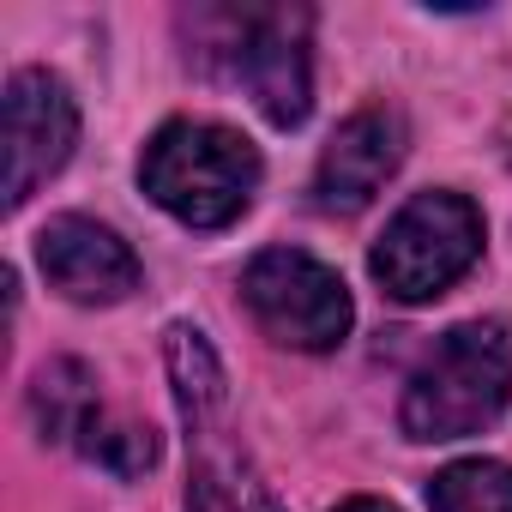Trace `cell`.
<instances>
[{
	"label": "cell",
	"mask_w": 512,
	"mask_h": 512,
	"mask_svg": "<svg viewBox=\"0 0 512 512\" xmlns=\"http://www.w3.org/2000/svg\"><path fill=\"white\" fill-rule=\"evenodd\" d=\"M31 410H37V428L43 440H61V446H85L91 428L103 422V398H97V374L73 356L37 368V386H31Z\"/></svg>",
	"instance_id": "10"
},
{
	"label": "cell",
	"mask_w": 512,
	"mask_h": 512,
	"mask_svg": "<svg viewBox=\"0 0 512 512\" xmlns=\"http://www.w3.org/2000/svg\"><path fill=\"white\" fill-rule=\"evenodd\" d=\"M338 512H398V506H386V500H368V494H362V500H344Z\"/></svg>",
	"instance_id": "13"
},
{
	"label": "cell",
	"mask_w": 512,
	"mask_h": 512,
	"mask_svg": "<svg viewBox=\"0 0 512 512\" xmlns=\"http://www.w3.org/2000/svg\"><path fill=\"white\" fill-rule=\"evenodd\" d=\"M434 512H512V464L500 458H458L428 482Z\"/></svg>",
	"instance_id": "11"
},
{
	"label": "cell",
	"mask_w": 512,
	"mask_h": 512,
	"mask_svg": "<svg viewBox=\"0 0 512 512\" xmlns=\"http://www.w3.org/2000/svg\"><path fill=\"white\" fill-rule=\"evenodd\" d=\"M145 193L187 229H223L260 187V151L217 121H169L139 157Z\"/></svg>",
	"instance_id": "3"
},
{
	"label": "cell",
	"mask_w": 512,
	"mask_h": 512,
	"mask_svg": "<svg viewBox=\"0 0 512 512\" xmlns=\"http://www.w3.org/2000/svg\"><path fill=\"white\" fill-rule=\"evenodd\" d=\"M37 266L67 302H85V308H109L139 290L133 247L91 217H55L37 235Z\"/></svg>",
	"instance_id": "7"
},
{
	"label": "cell",
	"mask_w": 512,
	"mask_h": 512,
	"mask_svg": "<svg viewBox=\"0 0 512 512\" xmlns=\"http://www.w3.org/2000/svg\"><path fill=\"white\" fill-rule=\"evenodd\" d=\"M241 302L272 344L284 350H332L350 332V290L332 266L302 247H266L241 272Z\"/></svg>",
	"instance_id": "5"
},
{
	"label": "cell",
	"mask_w": 512,
	"mask_h": 512,
	"mask_svg": "<svg viewBox=\"0 0 512 512\" xmlns=\"http://www.w3.org/2000/svg\"><path fill=\"white\" fill-rule=\"evenodd\" d=\"M404 145H410V133H404V115H398V109H386V103L356 109V115L332 133V145L320 151L314 199H320L326 211H362V205L398 175Z\"/></svg>",
	"instance_id": "8"
},
{
	"label": "cell",
	"mask_w": 512,
	"mask_h": 512,
	"mask_svg": "<svg viewBox=\"0 0 512 512\" xmlns=\"http://www.w3.org/2000/svg\"><path fill=\"white\" fill-rule=\"evenodd\" d=\"M217 416H187V446H193L187 512H278V500L266 494V482L247 464V452L223 440Z\"/></svg>",
	"instance_id": "9"
},
{
	"label": "cell",
	"mask_w": 512,
	"mask_h": 512,
	"mask_svg": "<svg viewBox=\"0 0 512 512\" xmlns=\"http://www.w3.org/2000/svg\"><path fill=\"white\" fill-rule=\"evenodd\" d=\"M79 139V103L73 91L43 73L25 67L7 79V97H0V145H7V175H0V193H7V211H19L67 157Z\"/></svg>",
	"instance_id": "6"
},
{
	"label": "cell",
	"mask_w": 512,
	"mask_h": 512,
	"mask_svg": "<svg viewBox=\"0 0 512 512\" xmlns=\"http://www.w3.org/2000/svg\"><path fill=\"white\" fill-rule=\"evenodd\" d=\"M482 260V211L464 193H416L374 241V278L392 302H428Z\"/></svg>",
	"instance_id": "4"
},
{
	"label": "cell",
	"mask_w": 512,
	"mask_h": 512,
	"mask_svg": "<svg viewBox=\"0 0 512 512\" xmlns=\"http://www.w3.org/2000/svg\"><path fill=\"white\" fill-rule=\"evenodd\" d=\"M512 398V344L494 320L452 326L404 386L398 422L410 440H464L482 434Z\"/></svg>",
	"instance_id": "2"
},
{
	"label": "cell",
	"mask_w": 512,
	"mask_h": 512,
	"mask_svg": "<svg viewBox=\"0 0 512 512\" xmlns=\"http://www.w3.org/2000/svg\"><path fill=\"white\" fill-rule=\"evenodd\" d=\"M187 55L217 85L241 91L272 127H296L314 103V13L308 7H199L181 19Z\"/></svg>",
	"instance_id": "1"
},
{
	"label": "cell",
	"mask_w": 512,
	"mask_h": 512,
	"mask_svg": "<svg viewBox=\"0 0 512 512\" xmlns=\"http://www.w3.org/2000/svg\"><path fill=\"white\" fill-rule=\"evenodd\" d=\"M85 458H97L115 476H139V470L157 464V434L139 428V422H97L91 440H85Z\"/></svg>",
	"instance_id": "12"
}]
</instances>
